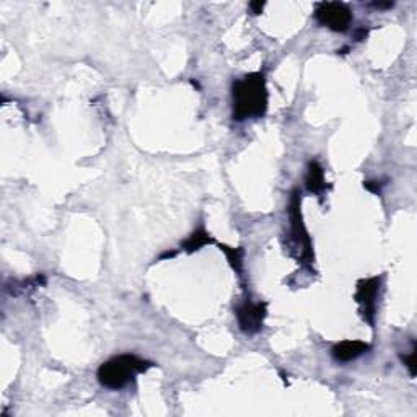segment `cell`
I'll return each mask as SVG.
<instances>
[{
  "label": "cell",
  "mask_w": 417,
  "mask_h": 417,
  "mask_svg": "<svg viewBox=\"0 0 417 417\" xmlns=\"http://www.w3.org/2000/svg\"><path fill=\"white\" fill-rule=\"evenodd\" d=\"M232 96L235 121L263 118L268 109V88L264 74L255 72L237 80L232 87Z\"/></svg>",
  "instance_id": "1"
},
{
  "label": "cell",
  "mask_w": 417,
  "mask_h": 417,
  "mask_svg": "<svg viewBox=\"0 0 417 417\" xmlns=\"http://www.w3.org/2000/svg\"><path fill=\"white\" fill-rule=\"evenodd\" d=\"M152 365V362L132 356V354H122V356H116L101 363L96 375L105 388L122 389L132 383L137 375L147 372Z\"/></svg>",
  "instance_id": "2"
},
{
  "label": "cell",
  "mask_w": 417,
  "mask_h": 417,
  "mask_svg": "<svg viewBox=\"0 0 417 417\" xmlns=\"http://www.w3.org/2000/svg\"><path fill=\"white\" fill-rule=\"evenodd\" d=\"M288 219H290V227H292V238H294L295 245L300 250V259L303 263L312 264L314 261L313 255V245L312 238L305 228L303 217H301V199L300 193L294 189L290 196V204H288Z\"/></svg>",
  "instance_id": "3"
},
{
  "label": "cell",
  "mask_w": 417,
  "mask_h": 417,
  "mask_svg": "<svg viewBox=\"0 0 417 417\" xmlns=\"http://www.w3.org/2000/svg\"><path fill=\"white\" fill-rule=\"evenodd\" d=\"M314 19L332 31H348L352 23V12L343 2H321L314 10Z\"/></svg>",
  "instance_id": "4"
},
{
  "label": "cell",
  "mask_w": 417,
  "mask_h": 417,
  "mask_svg": "<svg viewBox=\"0 0 417 417\" xmlns=\"http://www.w3.org/2000/svg\"><path fill=\"white\" fill-rule=\"evenodd\" d=\"M381 286L380 277H368L362 279L357 284L356 290V301L361 305L362 317L370 326L375 323V312H376V297H378Z\"/></svg>",
  "instance_id": "5"
},
{
  "label": "cell",
  "mask_w": 417,
  "mask_h": 417,
  "mask_svg": "<svg viewBox=\"0 0 417 417\" xmlns=\"http://www.w3.org/2000/svg\"><path fill=\"white\" fill-rule=\"evenodd\" d=\"M268 314V303L266 301H245L237 308V319L239 330L246 334H256L263 330V323Z\"/></svg>",
  "instance_id": "6"
},
{
  "label": "cell",
  "mask_w": 417,
  "mask_h": 417,
  "mask_svg": "<svg viewBox=\"0 0 417 417\" xmlns=\"http://www.w3.org/2000/svg\"><path fill=\"white\" fill-rule=\"evenodd\" d=\"M368 350H370V344L363 343V341H343V343L336 344L331 352L338 362H350L367 354Z\"/></svg>",
  "instance_id": "7"
},
{
  "label": "cell",
  "mask_w": 417,
  "mask_h": 417,
  "mask_svg": "<svg viewBox=\"0 0 417 417\" xmlns=\"http://www.w3.org/2000/svg\"><path fill=\"white\" fill-rule=\"evenodd\" d=\"M305 184H307V189L310 191V193L317 194V196H321V194L328 189L325 170H323V167L319 165L317 160H312V162L308 163V171H307V176H305Z\"/></svg>",
  "instance_id": "8"
},
{
  "label": "cell",
  "mask_w": 417,
  "mask_h": 417,
  "mask_svg": "<svg viewBox=\"0 0 417 417\" xmlns=\"http://www.w3.org/2000/svg\"><path fill=\"white\" fill-rule=\"evenodd\" d=\"M208 243H212L211 235H208L206 232V230H204L201 227V228H197L196 232H193V233L189 235V238L186 239L183 245H181V248H183L184 251L193 253V251H196V250H201L202 246L208 245Z\"/></svg>",
  "instance_id": "9"
},
{
  "label": "cell",
  "mask_w": 417,
  "mask_h": 417,
  "mask_svg": "<svg viewBox=\"0 0 417 417\" xmlns=\"http://www.w3.org/2000/svg\"><path fill=\"white\" fill-rule=\"evenodd\" d=\"M220 250L227 255L228 263L232 268L237 270V274L242 276V270H243V255H245V251H243V248H230L225 245H219Z\"/></svg>",
  "instance_id": "10"
},
{
  "label": "cell",
  "mask_w": 417,
  "mask_h": 417,
  "mask_svg": "<svg viewBox=\"0 0 417 417\" xmlns=\"http://www.w3.org/2000/svg\"><path fill=\"white\" fill-rule=\"evenodd\" d=\"M403 362H405V365L409 368L411 375H416V345H412V349L409 350V354L407 356H403Z\"/></svg>",
  "instance_id": "11"
},
{
  "label": "cell",
  "mask_w": 417,
  "mask_h": 417,
  "mask_svg": "<svg viewBox=\"0 0 417 417\" xmlns=\"http://www.w3.org/2000/svg\"><path fill=\"white\" fill-rule=\"evenodd\" d=\"M383 181H367V183H363V186H365V189L370 191V193L374 194H380L381 188H383Z\"/></svg>",
  "instance_id": "12"
},
{
  "label": "cell",
  "mask_w": 417,
  "mask_h": 417,
  "mask_svg": "<svg viewBox=\"0 0 417 417\" xmlns=\"http://www.w3.org/2000/svg\"><path fill=\"white\" fill-rule=\"evenodd\" d=\"M250 8L253 10V13H255V15H259V13L263 12V8H264V2H253V3H250Z\"/></svg>",
  "instance_id": "13"
},
{
  "label": "cell",
  "mask_w": 417,
  "mask_h": 417,
  "mask_svg": "<svg viewBox=\"0 0 417 417\" xmlns=\"http://www.w3.org/2000/svg\"><path fill=\"white\" fill-rule=\"evenodd\" d=\"M372 6H374L375 8H393L394 3L393 2H375V3H372Z\"/></svg>",
  "instance_id": "14"
}]
</instances>
